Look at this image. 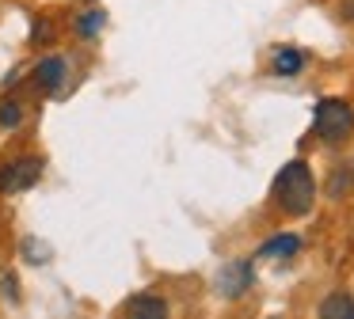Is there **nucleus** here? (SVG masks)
<instances>
[{
  "mask_svg": "<svg viewBox=\"0 0 354 319\" xmlns=\"http://www.w3.org/2000/svg\"><path fill=\"white\" fill-rule=\"evenodd\" d=\"M274 202L282 213L290 217H305L316 202V182H313V171H308L305 160H290V164L278 171L274 179Z\"/></svg>",
  "mask_w": 354,
  "mask_h": 319,
  "instance_id": "f257e3e1",
  "label": "nucleus"
},
{
  "mask_svg": "<svg viewBox=\"0 0 354 319\" xmlns=\"http://www.w3.org/2000/svg\"><path fill=\"white\" fill-rule=\"evenodd\" d=\"M313 129L320 141L328 144H339L354 133V110L346 99H320L316 103V114H313Z\"/></svg>",
  "mask_w": 354,
  "mask_h": 319,
  "instance_id": "f03ea898",
  "label": "nucleus"
},
{
  "mask_svg": "<svg viewBox=\"0 0 354 319\" xmlns=\"http://www.w3.org/2000/svg\"><path fill=\"white\" fill-rule=\"evenodd\" d=\"M42 179V160L39 156H19L0 167V194H24Z\"/></svg>",
  "mask_w": 354,
  "mask_h": 319,
  "instance_id": "7ed1b4c3",
  "label": "nucleus"
},
{
  "mask_svg": "<svg viewBox=\"0 0 354 319\" xmlns=\"http://www.w3.org/2000/svg\"><path fill=\"white\" fill-rule=\"evenodd\" d=\"M255 270H252V258H232V262L221 266V273H217V293L221 296H244L248 285H252Z\"/></svg>",
  "mask_w": 354,
  "mask_h": 319,
  "instance_id": "20e7f679",
  "label": "nucleus"
},
{
  "mask_svg": "<svg viewBox=\"0 0 354 319\" xmlns=\"http://www.w3.org/2000/svg\"><path fill=\"white\" fill-rule=\"evenodd\" d=\"M31 80H35V88H39V91L57 95V91H62V84H65V61L62 57H42L39 65H35Z\"/></svg>",
  "mask_w": 354,
  "mask_h": 319,
  "instance_id": "39448f33",
  "label": "nucleus"
},
{
  "mask_svg": "<svg viewBox=\"0 0 354 319\" xmlns=\"http://www.w3.org/2000/svg\"><path fill=\"white\" fill-rule=\"evenodd\" d=\"M122 319H168V304L153 293H138V296L126 300Z\"/></svg>",
  "mask_w": 354,
  "mask_h": 319,
  "instance_id": "423d86ee",
  "label": "nucleus"
},
{
  "mask_svg": "<svg viewBox=\"0 0 354 319\" xmlns=\"http://www.w3.org/2000/svg\"><path fill=\"white\" fill-rule=\"evenodd\" d=\"M320 319H354V296H351V293H331V296H324Z\"/></svg>",
  "mask_w": 354,
  "mask_h": 319,
  "instance_id": "0eeeda50",
  "label": "nucleus"
},
{
  "mask_svg": "<svg viewBox=\"0 0 354 319\" xmlns=\"http://www.w3.org/2000/svg\"><path fill=\"white\" fill-rule=\"evenodd\" d=\"M301 251V240L297 235H274V240H267L259 247V258H290Z\"/></svg>",
  "mask_w": 354,
  "mask_h": 319,
  "instance_id": "6e6552de",
  "label": "nucleus"
},
{
  "mask_svg": "<svg viewBox=\"0 0 354 319\" xmlns=\"http://www.w3.org/2000/svg\"><path fill=\"white\" fill-rule=\"evenodd\" d=\"M301 65H305V53L301 50H293V46H282V50L274 53V72L278 76H293V72H301Z\"/></svg>",
  "mask_w": 354,
  "mask_h": 319,
  "instance_id": "1a4fd4ad",
  "label": "nucleus"
},
{
  "mask_svg": "<svg viewBox=\"0 0 354 319\" xmlns=\"http://www.w3.org/2000/svg\"><path fill=\"white\" fill-rule=\"evenodd\" d=\"M103 23H107V15H103L100 8H92V12H80L77 19H73V30H77L80 38H95L103 30Z\"/></svg>",
  "mask_w": 354,
  "mask_h": 319,
  "instance_id": "9d476101",
  "label": "nucleus"
},
{
  "mask_svg": "<svg viewBox=\"0 0 354 319\" xmlns=\"http://www.w3.org/2000/svg\"><path fill=\"white\" fill-rule=\"evenodd\" d=\"M354 190V160L346 167H339L335 175H331V182H328V194L331 197H343V194H351Z\"/></svg>",
  "mask_w": 354,
  "mask_h": 319,
  "instance_id": "9b49d317",
  "label": "nucleus"
},
{
  "mask_svg": "<svg viewBox=\"0 0 354 319\" xmlns=\"http://www.w3.org/2000/svg\"><path fill=\"white\" fill-rule=\"evenodd\" d=\"M19 122H24V106H19L16 99H4V103H0V126H4V129H16Z\"/></svg>",
  "mask_w": 354,
  "mask_h": 319,
  "instance_id": "f8f14e48",
  "label": "nucleus"
},
{
  "mask_svg": "<svg viewBox=\"0 0 354 319\" xmlns=\"http://www.w3.org/2000/svg\"><path fill=\"white\" fill-rule=\"evenodd\" d=\"M0 289H4V296H8V300H16V296H19L16 278H12V273H0Z\"/></svg>",
  "mask_w": 354,
  "mask_h": 319,
  "instance_id": "ddd939ff",
  "label": "nucleus"
}]
</instances>
